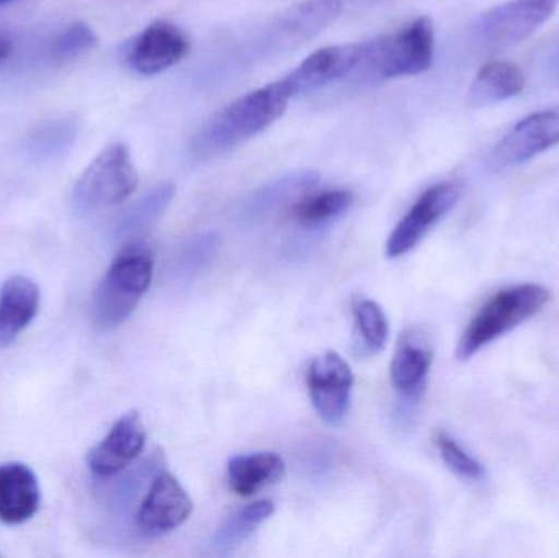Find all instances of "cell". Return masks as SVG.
Returning <instances> with one entry per match:
<instances>
[{"mask_svg": "<svg viewBox=\"0 0 559 558\" xmlns=\"http://www.w3.org/2000/svg\"><path fill=\"white\" fill-rule=\"evenodd\" d=\"M289 100L280 81L236 98L193 136L190 156L206 163L236 150L280 120Z\"/></svg>", "mask_w": 559, "mask_h": 558, "instance_id": "cell-1", "label": "cell"}, {"mask_svg": "<svg viewBox=\"0 0 559 558\" xmlns=\"http://www.w3.org/2000/svg\"><path fill=\"white\" fill-rule=\"evenodd\" d=\"M550 300L551 292L544 285L519 284L502 288L466 324L456 344V359L460 363L472 359L479 351L540 313Z\"/></svg>", "mask_w": 559, "mask_h": 558, "instance_id": "cell-2", "label": "cell"}, {"mask_svg": "<svg viewBox=\"0 0 559 558\" xmlns=\"http://www.w3.org/2000/svg\"><path fill=\"white\" fill-rule=\"evenodd\" d=\"M154 274L153 252L143 242L124 246L102 278L94 298V320L100 330H114L136 310Z\"/></svg>", "mask_w": 559, "mask_h": 558, "instance_id": "cell-3", "label": "cell"}, {"mask_svg": "<svg viewBox=\"0 0 559 558\" xmlns=\"http://www.w3.org/2000/svg\"><path fill=\"white\" fill-rule=\"evenodd\" d=\"M433 51L436 29L432 20L419 16L393 35L364 41V55L355 72L383 81L417 75L432 66Z\"/></svg>", "mask_w": 559, "mask_h": 558, "instance_id": "cell-4", "label": "cell"}, {"mask_svg": "<svg viewBox=\"0 0 559 558\" xmlns=\"http://www.w3.org/2000/svg\"><path fill=\"white\" fill-rule=\"evenodd\" d=\"M136 167L124 144L105 147L75 182L72 202L81 213H95L120 205L138 189Z\"/></svg>", "mask_w": 559, "mask_h": 558, "instance_id": "cell-5", "label": "cell"}, {"mask_svg": "<svg viewBox=\"0 0 559 558\" xmlns=\"http://www.w3.org/2000/svg\"><path fill=\"white\" fill-rule=\"evenodd\" d=\"M341 0H305L280 13L259 38L261 55H283L308 43L337 20Z\"/></svg>", "mask_w": 559, "mask_h": 558, "instance_id": "cell-6", "label": "cell"}, {"mask_svg": "<svg viewBox=\"0 0 559 558\" xmlns=\"http://www.w3.org/2000/svg\"><path fill=\"white\" fill-rule=\"evenodd\" d=\"M558 7L559 0H509L479 19V36L496 48L519 45L540 29Z\"/></svg>", "mask_w": 559, "mask_h": 558, "instance_id": "cell-7", "label": "cell"}, {"mask_svg": "<svg viewBox=\"0 0 559 558\" xmlns=\"http://www.w3.org/2000/svg\"><path fill=\"white\" fill-rule=\"evenodd\" d=\"M460 195L462 186L459 182H440L429 187L388 238V258H401L413 251L427 233L455 206Z\"/></svg>", "mask_w": 559, "mask_h": 558, "instance_id": "cell-8", "label": "cell"}, {"mask_svg": "<svg viewBox=\"0 0 559 558\" xmlns=\"http://www.w3.org/2000/svg\"><path fill=\"white\" fill-rule=\"evenodd\" d=\"M354 372L350 366L334 351H325L309 364V399L316 413L329 425H338L350 406Z\"/></svg>", "mask_w": 559, "mask_h": 558, "instance_id": "cell-9", "label": "cell"}, {"mask_svg": "<svg viewBox=\"0 0 559 558\" xmlns=\"http://www.w3.org/2000/svg\"><path fill=\"white\" fill-rule=\"evenodd\" d=\"M361 55H364V43L325 46L308 56L288 75L280 79V84L289 98L311 94L331 82L341 81L354 74L360 66Z\"/></svg>", "mask_w": 559, "mask_h": 558, "instance_id": "cell-10", "label": "cell"}, {"mask_svg": "<svg viewBox=\"0 0 559 558\" xmlns=\"http://www.w3.org/2000/svg\"><path fill=\"white\" fill-rule=\"evenodd\" d=\"M559 144V107L528 115L496 144L491 164L496 169L519 166Z\"/></svg>", "mask_w": 559, "mask_h": 558, "instance_id": "cell-11", "label": "cell"}, {"mask_svg": "<svg viewBox=\"0 0 559 558\" xmlns=\"http://www.w3.org/2000/svg\"><path fill=\"white\" fill-rule=\"evenodd\" d=\"M193 501L186 488L169 472L160 471L147 487L136 513V524L143 533L164 534L189 521Z\"/></svg>", "mask_w": 559, "mask_h": 558, "instance_id": "cell-12", "label": "cell"}, {"mask_svg": "<svg viewBox=\"0 0 559 558\" xmlns=\"http://www.w3.org/2000/svg\"><path fill=\"white\" fill-rule=\"evenodd\" d=\"M144 444H146V429L140 413H127L88 452V468L98 478L117 477L140 458Z\"/></svg>", "mask_w": 559, "mask_h": 558, "instance_id": "cell-13", "label": "cell"}, {"mask_svg": "<svg viewBox=\"0 0 559 558\" xmlns=\"http://www.w3.org/2000/svg\"><path fill=\"white\" fill-rule=\"evenodd\" d=\"M190 41L186 33L166 20L143 29L128 49V64L143 75L159 74L187 58Z\"/></svg>", "mask_w": 559, "mask_h": 558, "instance_id": "cell-14", "label": "cell"}, {"mask_svg": "<svg viewBox=\"0 0 559 558\" xmlns=\"http://www.w3.org/2000/svg\"><path fill=\"white\" fill-rule=\"evenodd\" d=\"M432 341L424 328H407L397 341L391 360V382L404 399H417L432 366Z\"/></svg>", "mask_w": 559, "mask_h": 558, "instance_id": "cell-15", "label": "cell"}, {"mask_svg": "<svg viewBox=\"0 0 559 558\" xmlns=\"http://www.w3.org/2000/svg\"><path fill=\"white\" fill-rule=\"evenodd\" d=\"M318 182L319 174L314 170L283 174L252 192L239 209L238 219L245 225H258L272 213L278 212L286 203L301 199Z\"/></svg>", "mask_w": 559, "mask_h": 558, "instance_id": "cell-16", "label": "cell"}, {"mask_svg": "<svg viewBox=\"0 0 559 558\" xmlns=\"http://www.w3.org/2000/svg\"><path fill=\"white\" fill-rule=\"evenodd\" d=\"M35 472L22 462L0 465V523L16 526L35 517L39 508Z\"/></svg>", "mask_w": 559, "mask_h": 558, "instance_id": "cell-17", "label": "cell"}, {"mask_svg": "<svg viewBox=\"0 0 559 558\" xmlns=\"http://www.w3.org/2000/svg\"><path fill=\"white\" fill-rule=\"evenodd\" d=\"M39 288L32 278L13 275L0 288V346L12 343L38 313Z\"/></svg>", "mask_w": 559, "mask_h": 558, "instance_id": "cell-18", "label": "cell"}, {"mask_svg": "<svg viewBox=\"0 0 559 558\" xmlns=\"http://www.w3.org/2000/svg\"><path fill=\"white\" fill-rule=\"evenodd\" d=\"M525 88V74L511 61H491L483 66L473 81L468 100L473 107H489L518 97Z\"/></svg>", "mask_w": 559, "mask_h": 558, "instance_id": "cell-19", "label": "cell"}, {"mask_svg": "<svg viewBox=\"0 0 559 558\" xmlns=\"http://www.w3.org/2000/svg\"><path fill=\"white\" fill-rule=\"evenodd\" d=\"M285 461L275 452L236 455L228 464L229 488L239 497H252L285 475Z\"/></svg>", "mask_w": 559, "mask_h": 558, "instance_id": "cell-20", "label": "cell"}, {"mask_svg": "<svg viewBox=\"0 0 559 558\" xmlns=\"http://www.w3.org/2000/svg\"><path fill=\"white\" fill-rule=\"evenodd\" d=\"M174 195H176V187L173 183H159L154 187L118 216L114 235L117 238H131L146 231L154 223L159 222L160 216L173 203Z\"/></svg>", "mask_w": 559, "mask_h": 558, "instance_id": "cell-21", "label": "cell"}, {"mask_svg": "<svg viewBox=\"0 0 559 558\" xmlns=\"http://www.w3.org/2000/svg\"><path fill=\"white\" fill-rule=\"evenodd\" d=\"M274 503L269 500L254 501L242 510L236 511L213 534L210 541L213 553L226 556L238 549L262 523L274 514Z\"/></svg>", "mask_w": 559, "mask_h": 558, "instance_id": "cell-22", "label": "cell"}, {"mask_svg": "<svg viewBox=\"0 0 559 558\" xmlns=\"http://www.w3.org/2000/svg\"><path fill=\"white\" fill-rule=\"evenodd\" d=\"M354 202L352 192L345 189L322 190L314 195H302L293 205V218L305 228L328 225L350 209Z\"/></svg>", "mask_w": 559, "mask_h": 558, "instance_id": "cell-23", "label": "cell"}, {"mask_svg": "<svg viewBox=\"0 0 559 558\" xmlns=\"http://www.w3.org/2000/svg\"><path fill=\"white\" fill-rule=\"evenodd\" d=\"M222 236L216 231L200 233L186 242L173 259L170 277L177 282L192 281L200 274L222 249Z\"/></svg>", "mask_w": 559, "mask_h": 558, "instance_id": "cell-24", "label": "cell"}, {"mask_svg": "<svg viewBox=\"0 0 559 558\" xmlns=\"http://www.w3.org/2000/svg\"><path fill=\"white\" fill-rule=\"evenodd\" d=\"M160 471H164V459L160 452H156L146 461L141 462L133 471L111 482L108 485L107 494H105V501L115 511L128 510L130 504H133L134 500L140 497V491H143L144 487H150L151 482Z\"/></svg>", "mask_w": 559, "mask_h": 558, "instance_id": "cell-25", "label": "cell"}, {"mask_svg": "<svg viewBox=\"0 0 559 558\" xmlns=\"http://www.w3.org/2000/svg\"><path fill=\"white\" fill-rule=\"evenodd\" d=\"M79 127L71 118H58L41 124L26 140V151L35 159H52L61 156L74 144Z\"/></svg>", "mask_w": 559, "mask_h": 558, "instance_id": "cell-26", "label": "cell"}, {"mask_svg": "<svg viewBox=\"0 0 559 558\" xmlns=\"http://www.w3.org/2000/svg\"><path fill=\"white\" fill-rule=\"evenodd\" d=\"M355 323L358 327L361 340L370 353H380L386 344L388 328L386 314L380 305L373 300H360L354 307Z\"/></svg>", "mask_w": 559, "mask_h": 558, "instance_id": "cell-27", "label": "cell"}, {"mask_svg": "<svg viewBox=\"0 0 559 558\" xmlns=\"http://www.w3.org/2000/svg\"><path fill=\"white\" fill-rule=\"evenodd\" d=\"M436 446L439 449L440 458L445 462L447 467L465 478V480L479 482L485 478V465L465 451L449 432H436Z\"/></svg>", "mask_w": 559, "mask_h": 558, "instance_id": "cell-28", "label": "cell"}, {"mask_svg": "<svg viewBox=\"0 0 559 558\" xmlns=\"http://www.w3.org/2000/svg\"><path fill=\"white\" fill-rule=\"evenodd\" d=\"M97 45V35L84 22H74L66 26L52 43L51 55L56 61H74Z\"/></svg>", "mask_w": 559, "mask_h": 558, "instance_id": "cell-29", "label": "cell"}, {"mask_svg": "<svg viewBox=\"0 0 559 558\" xmlns=\"http://www.w3.org/2000/svg\"><path fill=\"white\" fill-rule=\"evenodd\" d=\"M10 55H12V41L0 33V66L10 58Z\"/></svg>", "mask_w": 559, "mask_h": 558, "instance_id": "cell-30", "label": "cell"}, {"mask_svg": "<svg viewBox=\"0 0 559 558\" xmlns=\"http://www.w3.org/2000/svg\"><path fill=\"white\" fill-rule=\"evenodd\" d=\"M550 68L555 78L559 81V48L555 51L554 58H551Z\"/></svg>", "mask_w": 559, "mask_h": 558, "instance_id": "cell-31", "label": "cell"}, {"mask_svg": "<svg viewBox=\"0 0 559 558\" xmlns=\"http://www.w3.org/2000/svg\"><path fill=\"white\" fill-rule=\"evenodd\" d=\"M15 2V0H0V5H5V3Z\"/></svg>", "mask_w": 559, "mask_h": 558, "instance_id": "cell-32", "label": "cell"}]
</instances>
